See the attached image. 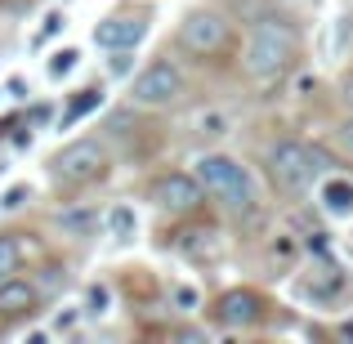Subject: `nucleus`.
Returning a JSON list of instances; mask_svg holds the SVG:
<instances>
[{
  "mask_svg": "<svg viewBox=\"0 0 353 344\" xmlns=\"http://www.w3.org/2000/svg\"><path fill=\"white\" fill-rule=\"evenodd\" d=\"M345 291H349V282H345V273H340V268H318V273L304 282V295H309V300H318V304H336Z\"/></svg>",
  "mask_w": 353,
  "mask_h": 344,
  "instance_id": "nucleus-10",
  "label": "nucleus"
},
{
  "mask_svg": "<svg viewBox=\"0 0 353 344\" xmlns=\"http://www.w3.org/2000/svg\"><path fill=\"white\" fill-rule=\"evenodd\" d=\"M27 197H32V183H14V188H5V197H0V210H23Z\"/></svg>",
  "mask_w": 353,
  "mask_h": 344,
  "instance_id": "nucleus-18",
  "label": "nucleus"
},
{
  "mask_svg": "<svg viewBox=\"0 0 353 344\" xmlns=\"http://www.w3.org/2000/svg\"><path fill=\"white\" fill-rule=\"evenodd\" d=\"M228 41V23L219 14H210V9H197V14H188L179 23V45L188 54H197V59H210V54H219Z\"/></svg>",
  "mask_w": 353,
  "mask_h": 344,
  "instance_id": "nucleus-6",
  "label": "nucleus"
},
{
  "mask_svg": "<svg viewBox=\"0 0 353 344\" xmlns=\"http://www.w3.org/2000/svg\"><path fill=\"white\" fill-rule=\"evenodd\" d=\"M108 72H112V77H125V72H130V50H112V63H108Z\"/></svg>",
  "mask_w": 353,
  "mask_h": 344,
  "instance_id": "nucleus-22",
  "label": "nucleus"
},
{
  "mask_svg": "<svg viewBox=\"0 0 353 344\" xmlns=\"http://www.w3.org/2000/svg\"><path fill=\"white\" fill-rule=\"evenodd\" d=\"M197 183L215 197H224L233 210H255V183H250V170L241 161L224 152H206L197 161Z\"/></svg>",
  "mask_w": 353,
  "mask_h": 344,
  "instance_id": "nucleus-1",
  "label": "nucleus"
},
{
  "mask_svg": "<svg viewBox=\"0 0 353 344\" xmlns=\"http://www.w3.org/2000/svg\"><path fill=\"white\" fill-rule=\"evenodd\" d=\"M345 99H349V108H353V77L345 81Z\"/></svg>",
  "mask_w": 353,
  "mask_h": 344,
  "instance_id": "nucleus-25",
  "label": "nucleus"
},
{
  "mask_svg": "<svg viewBox=\"0 0 353 344\" xmlns=\"http://www.w3.org/2000/svg\"><path fill=\"white\" fill-rule=\"evenodd\" d=\"M152 201L161 210H192L201 201V183L197 174H165L152 183Z\"/></svg>",
  "mask_w": 353,
  "mask_h": 344,
  "instance_id": "nucleus-7",
  "label": "nucleus"
},
{
  "mask_svg": "<svg viewBox=\"0 0 353 344\" xmlns=\"http://www.w3.org/2000/svg\"><path fill=\"white\" fill-rule=\"evenodd\" d=\"M18 264H23V246H18V237H14V232H0V282L18 273Z\"/></svg>",
  "mask_w": 353,
  "mask_h": 344,
  "instance_id": "nucleus-14",
  "label": "nucleus"
},
{
  "mask_svg": "<svg viewBox=\"0 0 353 344\" xmlns=\"http://www.w3.org/2000/svg\"><path fill=\"white\" fill-rule=\"evenodd\" d=\"M59 228L72 232V237H85V232L99 228V215H94V210H63V215H59Z\"/></svg>",
  "mask_w": 353,
  "mask_h": 344,
  "instance_id": "nucleus-15",
  "label": "nucleus"
},
{
  "mask_svg": "<svg viewBox=\"0 0 353 344\" xmlns=\"http://www.w3.org/2000/svg\"><path fill=\"white\" fill-rule=\"evenodd\" d=\"M108 228H112L117 241H130V237H134V228H139V215L130 206H117L112 215H108Z\"/></svg>",
  "mask_w": 353,
  "mask_h": 344,
  "instance_id": "nucleus-16",
  "label": "nucleus"
},
{
  "mask_svg": "<svg viewBox=\"0 0 353 344\" xmlns=\"http://www.w3.org/2000/svg\"><path fill=\"white\" fill-rule=\"evenodd\" d=\"M197 125H201V134H210V139L228 134V117H224V112H201V117H197Z\"/></svg>",
  "mask_w": 353,
  "mask_h": 344,
  "instance_id": "nucleus-19",
  "label": "nucleus"
},
{
  "mask_svg": "<svg viewBox=\"0 0 353 344\" xmlns=\"http://www.w3.org/2000/svg\"><path fill=\"white\" fill-rule=\"evenodd\" d=\"M268 174L282 192H304L318 174V152L300 143V139H282V143L268 152Z\"/></svg>",
  "mask_w": 353,
  "mask_h": 344,
  "instance_id": "nucleus-3",
  "label": "nucleus"
},
{
  "mask_svg": "<svg viewBox=\"0 0 353 344\" xmlns=\"http://www.w3.org/2000/svg\"><path fill=\"white\" fill-rule=\"evenodd\" d=\"M54 174H59L63 183H72V188L103 179V174H108L103 143H99V139H77V143H68L59 156H54Z\"/></svg>",
  "mask_w": 353,
  "mask_h": 344,
  "instance_id": "nucleus-4",
  "label": "nucleus"
},
{
  "mask_svg": "<svg viewBox=\"0 0 353 344\" xmlns=\"http://www.w3.org/2000/svg\"><path fill=\"white\" fill-rule=\"evenodd\" d=\"M143 32L148 27L139 18H103L94 27V45H103V50H134L143 41Z\"/></svg>",
  "mask_w": 353,
  "mask_h": 344,
  "instance_id": "nucleus-8",
  "label": "nucleus"
},
{
  "mask_svg": "<svg viewBox=\"0 0 353 344\" xmlns=\"http://www.w3.org/2000/svg\"><path fill=\"white\" fill-rule=\"evenodd\" d=\"M63 23H68V18H63V14H50V18H45V27H41V32H36V45L54 41V36L63 32Z\"/></svg>",
  "mask_w": 353,
  "mask_h": 344,
  "instance_id": "nucleus-21",
  "label": "nucleus"
},
{
  "mask_svg": "<svg viewBox=\"0 0 353 344\" xmlns=\"http://www.w3.org/2000/svg\"><path fill=\"white\" fill-rule=\"evenodd\" d=\"M99 103H103V94H99V90H81V94L68 103V112H63V130H72L81 117H90V112H94Z\"/></svg>",
  "mask_w": 353,
  "mask_h": 344,
  "instance_id": "nucleus-13",
  "label": "nucleus"
},
{
  "mask_svg": "<svg viewBox=\"0 0 353 344\" xmlns=\"http://www.w3.org/2000/svg\"><path fill=\"white\" fill-rule=\"evenodd\" d=\"M318 201H322V210L336 215V219L353 215V183L349 179H327V183H322V192H318Z\"/></svg>",
  "mask_w": 353,
  "mask_h": 344,
  "instance_id": "nucleus-12",
  "label": "nucleus"
},
{
  "mask_svg": "<svg viewBox=\"0 0 353 344\" xmlns=\"http://www.w3.org/2000/svg\"><path fill=\"white\" fill-rule=\"evenodd\" d=\"M219 318H224L228 327H246V322L259 318V300L250 291H228L224 300H219Z\"/></svg>",
  "mask_w": 353,
  "mask_h": 344,
  "instance_id": "nucleus-11",
  "label": "nucleus"
},
{
  "mask_svg": "<svg viewBox=\"0 0 353 344\" xmlns=\"http://www.w3.org/2000/svg\"><path fill=\"white\" fill-rule=\"evenodd\" d=\"M291 54H295V32L286 23H273V18H268V23H259L255 32H250L241 63H246V72L255 81H268L291 63Z\"/></svg>",
  "mask_w": 353,
  "mask_h": 344,
  "instance_id": "nucleus-2",
  "label": "nucleus"
},
{
  "mask_svg": "<svg viewBox=\"0 0 353 344\" xmlns=\"http://www.w3.org/2000/svg\"><path fill=\"white\" fill-rule=\"evenodd\" d=\"M77 63H81V50H59V54L50 59V77H54V81H59V77H68V72L77 68Z\"/></svg>",
  "mask_w": 353,
  "mask_h": 344,
  "instance_id": "nucleus-17",
  "label": "nucleus"
},
{
  "mask_svg": "<svg viewBox=\"0 0 353 344\" xmlns=\"http://www.w3.org/2000/svg\"><path fill=\"white\" fill-rule=\"evenodd\" d=\"M36 309V286L23 277H5L0 282V318H23Z\"/></svg>",
  "mask_w": 353,
  "mask_h": 344,
  "instance_id": "nucleus-9",
  "label": "nucleus"
},
{
  "mask_svg": "<svg viewBox=\"0 0 353 344\" xmlns=\"http://www.w3.org/2000/svg\"><path fill=\"white\" fill-rule=\"evenodd\" d=\"M108 300H112V295H108V286H90V295H85L90 309L85 313H94V318H99V313H108Z\"/></svg>",
  "mask_w": 353,
  "mask_h": 344,
  "instance_id": "nucleus-20",
  "label": "nucleus"
},
{
  "mask_svg": "<svg viewBox=\"0 0 353 344\" xmlns=\"http://www.w3.org/2000/svg\"><path fill=\"white\" fill-rule=\"evenodd\" d=\"M340 139H345V148H349V152H353V117L345 121V125H340Z\"/></svg>",
  "mask_w": 353,
  "mask_h": 344,
  "instance_id": "nucleus-24",
  "label": "nucleus"
},
{
  "mask_svg": "<svg viewBox=\"0 0 353 344\" xmlns=\"http://www.w3.org/2000/svg\"><path fill=\"white\" fill-rule=\"evenodd\" d=\"M174 304H179V309H197V291H192V286H179V291H174Z\"/></svg>",
  "mask_w": 353,
  "mask_h": 344,
  "instance_id": "nucleus-23",
  "label": "nucleus"
},
{
  "mask_svg": "<svg viewBox=\"0 0 353 344\" xmlns=\"http://www.w3.org/2000/svg\"><path fill=\"white\" fill-rule=\"evenodd\" d=\"M179 94H183V77H179V68H170V63L143 68L134 77V85H130V99H134L139 108H170Z\"/></svg>",
  "mask_w": 353,
  "mask_h": 344,
  "instance_id": "nucleus-5",
  "label": "nucleus"
}]
</instances>
